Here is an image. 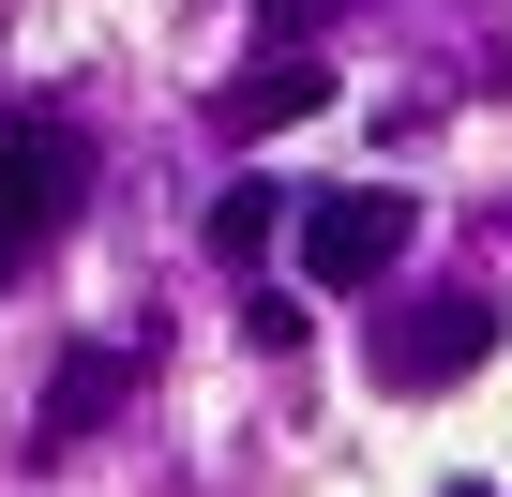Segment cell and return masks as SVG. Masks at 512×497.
<instances>
[{
    "label": "cell",
    "mask_w": 512,
    "mask_h": 497,
    "mask_svg": "<svg viewBox=\"0 0 512 497\" xmlns=\"http://www.w3.org/2000/svg\"><path fill=\"white\" fill-rule=\"evenodd\" d=\"M272 241H302V196H287V181H226V196H211V257H226V272H256Z\"/></svg>",
    "instance_id": "obj_6"
},
{
    "label": "cell",
    "mask_w": 512,
    "mask_h": 497,
    "mask_svg": "<svg viewBox=\"0 0 512 497\" xmlns=\"http://www.w3.org/2000/svg\"><path fill=\"white\" fill-rule=\"evenodd\" d=\"M76 196H91V136L76 121H0V241L16 257H46L76 226Z\"/></svg>",
    "instance_id": "obj_2"
},
{
    "label": "cell",
    "mask_w": 512,
    "mask_h": 497,
    "mask_svg": "<svg viewBox=\"0 0 512 497\" xmlns=\"http://www.w3.org/2000/svg\"><path fill=\"white\" fill-rule=\"evenodd\" d=\"M332 106V61L317 46H272L256 76H226V136H287V121H317Z\"/></svg>",
    "instance_id": "obj_4"
},
{
    "label": "cell",
    "mask_w": 512,
    "mask_h": 497,
    "mask_svg": "<svg viewBox=\"0 0 512 497\" xmlns=\"http://www.w3.org/2000/svg\"><path fill=\"white\" fill-rule=\"evenodd\" d=\"M121 392H136V362H121V347H61V377H46V407H31V452H76Z\"/></svg>",
    "instance_id": "obj_5"
},
{
    "label": "cell",
    "mask_w": 512,
    "mask_h": 497,
    "mask_svg": "<svg viewBox=\"0 0 512 497\" xmlns=\"http://www.w3.org/2000/svg\"><path fill=\"white\" fill-rule=\"evenodd\" d=\"M437 497H497V482H437Z\"/></svg>",
    "instance_id": "obj_7"
},
{
    "label": "cell",
    "mask_w": 512,
    "mask_h": 497,
    "mask_svg": "<svg viewBox=\"0 0 512 497\" xmlns=\"http://www.w3.org/2000/svg\"><path fill=\"white\" fill-rule=\"evenodd\" d=\"M0 272H16V241H0Z\"/></svg>",
    "instance_id": "obj_9"
},
{
    "label": "cell",
    "mask_w": 512,
    "mask_h": 497,
    "mask_svg": "<svg viewBox=\"0 0 512 497\" xmlns=\"http://www.w3.org/2000/svg\"><path fill=\"white\" fill-rule=\"evenodd\" d=\"M256 16H302V0H256Z\"/></svg>",
    "instance_id": "obj_8"
},
{
    "label": "cell",
    "mask_w": 512,
    "mask_h": 497,
    "mask_svg": "<svg viewBox=\"0 0 512 497\" xmlns=\"http://www.w3.org/2000/svg\"><path fill=\"white\" fill-rule=\"evenodd\" d=\"M392 257H407V196H392V181L302 196V287H377Z\"/></svg>",
    "instance_id": "obj_3"
},
{
    "label": "cell",
    "mask_w": 512,
    "mask_h": 497,
    "mask_svg": "<svg viewBox=\"0 0 512 497\" xmlns=\"http://www.w3.org/2000/svg\"><path fill=\"white\" fill-rule=\"evenodd\" d=\"M497 287H422V302H392L377 317V392H452V377H482L497 362Z\"/></svg>",
    "instance_id": "obj_1"
}]
</instances>
